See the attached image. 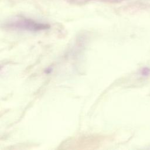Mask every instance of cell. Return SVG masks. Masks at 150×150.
Wrapping results in <instances>:
<instances>
[{
    "mask_svg": "<svg viewBox=\"0 0 150 150\" xmlns=\"http://www.w3.org/2000/svg\"><path fill=\"white\" fill-rule=\"evenodd\" d=\"M5 26L11 29L29 31L43 30L50 28V25L47 23L38 22L22 16H17L11 19L5 23Z\"/></svg>",
    "mask_w": 150,
    "mask_h": 150,
    "instance_id": "1",
    "label": "cell"
}]
</instances>
